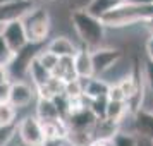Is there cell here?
Instances as JSON below:
<instances>
[{"label": "cell", "mask_w": 153, "mask_h": 146, "mask_svg": "<svg viewBox=\"0 0 153 146\" xmlns=\"http://www.w3.org/2000/svg\"><path fill=\"white\" fill-rule=\"evenodd\" d=\"M71 22L84 48L95 50L102 47V42L105 38V26L100 21V17H95L86 10H72Z\"/></svg>", "instance_id": "cell-1"}, {"label": "cell", "mask_w": 153, "mask_h": 146, "mask_svg": "<svg viewBox=\"0 0 153 146\" xmlns=\"http://www.w3.org/2000/svg\"><path fill=\"white\" fill-rule=\"evenodd\" d=\"M153 16V5H134L129 2H122L120 5L105 12L100 21L105 28H124L136 22H145Z\"/></svg>", "instance_id": "cell-2"}, {"label": "cell", "mask_w": 153, "mask_h": 146, "mask_svg": "<svg viewBox=\"0 0 153 146\" xmlns=\"http://www.w3.org/2000/svg\"><path fill=\"white\" fill-rule=\"evenodd\" d=\"M22 24L28 36V43L40 47L48 40V35L52 31V17L45 7L36 5L33 10H29L22 17Z\"/></svg>", "instance_id": "cell-3"}, {"label": "cell", "mask_w": 153, "mask_h": 146, "mask_svg": "<svg viewBox=\"0 0 153 146\" xmlns=\"http://www.w3.org/2000/svg\"><path fill=\"white\" fill-rule=\"evenodd\" d=\"M17 132L16 136H19L21 143L24 146H43L45 145V134H43V125L42 122L33 115H24L19 120H16Z\"/></svg>", "instance_id": "cell-4"}, {"label": "cell", "mask_w": 153, "mask_h": 146, "mask_svg": "<svg viewBox=\"0 0 153 146\" xmlns=\"http://www.w3.org/2000/svg\"><path fill=\"white\" fill-rule=\"evenodd\" d=\"M90 52H91V62H93L95 77L108 72L122 59V52L119 48H110V47H100V48L90 50Z\"/></svg>", "instance_id": "cell-5"}, {"label": "cell", "mask_w": 153, "mask_h": 146, "mask_svg": "<svg viewBox=\"0 0 153 146\" xmlns=\"http://www.w3.org/2000/svg\"><path fill=\"white\" fill-rule=\"evenodd\" d=\"M0 36L4 38V42L7 43V47L10 48V52L14 55L28 45V36H26V31H24L22 19L21 21H12V22H7V24H2Z\"/></svg>", "instance_id": "cell-6"}, {"label": "cell", "mask_w": 153, "mask_h": 146, "mask_svg": "<svg viewBox=\"0 0 153 146\" xmlns=\"http://www.w3.org/2000/svg\"><path fill=\"white\" fill-rule=\"evenodd\" d=\"M36 102L35 88L28 84L26 81H12L10 91H9V103L19 112L22 108H28L31 103Z\"/></svg>", "instance_id": "cell-7"}, {"label": "cell", "mask_w": 153, "mask_h": 146, "mask_svg": "<svg viewBox=\"0 0 153 146\" xmlns=\"http://www.w3.org/2000/svg\"><path fill=\"white\" fill-rule=\"evenodd\" d=\"M36 4L33 0H21L16 4H9V5H2L0 7V26L7 24L12 21H21L29 10H33Z\"/></svg>", "instance_id": "cell-8"}, {"label": "cell", "mask_w": 153, "mask_h": 146, "mask_svg": "<svg viewBox=\"0 0 153 146\" xmlns=\"http://www.w3.org/2000/svg\"><path fill=\"white\" fill-rule=\"evenodd\" d=\"M74 60V70H76L77 79H91L95 77V70H93V62H91V52L88 48H77V52L72 57Z\"/></svg>", "instance_id": "cell-9"}, {"label": "cell", "mask_w": 153, "mask_h": 146, "mask_svg": "<svg viewBox=\"0 0 153 146\" xmlns=\"http://www.w3.org/2000/svg\"><path fill=\"white\" fill-rule=\"evenodd\" d=\"M132 127H134L136 136L153 139V112L143 110V108L134 112V115H132Z\"/></svg>", "instance_id": "cell-10"}, {"label": "cell", "mask_w": 153, "mask_h": 146, "mask_svg": "<svg viewBox=\"0 0 153 146\" xmlns=\"http://www.w3.org/2000/svg\"><path fill=\"white\" fill-rule=\"evenodd\" d=\"M45 48L50 53H53L57 59H64V57H74V53L77 52V47L72 43V40H69L67 36H55L52 38Z\"/></svg>", "instance_id": "cell-11"}, {"label": "cell", "mask_w": 153, "mask_h": 146, "mask_svg": "<svg viewBox=\"0 0 153 146\" xmlns=\"http://www.w3.org/2000/svg\"><path fill=\"white\" fill-rule=\"evenodd\" d=\"M83 81V96L86 100H98V98H107L108 86L103 79L91 77V79H81Z\"/></svg>", "instance_id": "cell-12"}, {"label": "cell", "mask_w": 153, "mask_h": 146, "mask_svg": "<svg viewBox=\"0 0 153 146\" xmlns=\"http://www.w3.org/2000/svg\"><path fill=\"white\" fill-rule=\"evenodd\" d=\"M35 117L45 124L50 120H57L62 119L60 113L57 110V105L53 100H45V98H36V107H35Z\"/></svg>", "instance_id": "cell-13"}, {"label": "cell", "mask_w": 153, "mask_h": 146, "mask_svg": "<svg viewBox=\"0 0 153 146\" xmlns=\"http://www.w3.org/2000/svg\"><path fill=\"white\" fill-rule=\"evenodd\" d=\"M52 76L57 77V79L62 81V83H69L72 79H77L76 70H74V60H72V57L59 59L55 69L52 70Z\"/></svg>", "instance_id": "cell-14"}, {"label": "cell", "mask_w": 153, "mask_h": 146, "mask_svg": "<svg viewBox=\"0 0 153 146\" xmlns=\"http://www.w3.org/2000/svg\"><path fill=\"white\" fill-rule=\"evenodd\" d=\"M129 112L126 102H107V107H105V120H108L112 124L119 125L120 120L126 117V113Z\"/></svg>", "instance_id": "cell-15"}, {"label": "cell", "mask_w": 153, "mask_h": 146, "mask_svg": "<svg viewBox=\"0 0 153 146\" xmlns=\"http://www.w3.org/2000/svg\"><path fill=\"white\" fill-rule=\"evenodd\" d=\"M28 76L31 77L33 88L36 90V88H40V86H43V84L47 83L50 77H52V74L36 60V57H35V59L31 60V64H29V67H28Z\"/></svg>", "instance_id": "cell-16"}, {"label": "cell", "mask_w": 153, "mask_h": 146, "mask_svg": "<svg viewBox=\"0 0 153 146\" xmlns=\"http://www.w3.org/2000/svg\"><path fill=\"white\" fill-rule=\"evenodd\" d=\"M36 60L42 64V65H43L47 70H48L50 74H52V70L55 69L57 62H59V59H57L53 53H50L48 50L45 48V47H43V48H40V52L36 53Z\"/></svg>", "instance_id": "cell-17"}, {"label": "cell", "mask_w": 153, "mask_h": 146, "mask_svg": "<svg viewBox=\"0 0 153 146\" xmlns=\"http://www.w3.org/2000/svg\"><path fill=\"white\" fill-rule=\"evenodd\" d=\"M17 119V110L12 105L9 103H0V125H7V124H16Z\"/></svg>", "instance_id": "cell-18"}, {"label": "cell", "mask_w": 153, "mask_h": 146, "mask_svg": "<svg viewBox=\"0 0 153 146\" xmlns=\"http://www.w3.org/2000/svg\"><path fill=\"white\" fill-rule=\"evenodd\" d=\"M110 146H136V136L129 132L117 131L110 139Z\"/></svg>", "instance_id": "cell-19"}, {"label": "cell", "mask_w": 153, "mask_h": 146, "mask_svg": "<svg viewBox=\"0 0 153 146\" xmlns=\"http://www.w3.org/2000/svg\"><path fill=\"white\" fill-rule=\"evenodd\" d=\"M17 127L16 124H7V125H0V146H9L10 141L14 139Z\"/></svg>", "instance_id": "cell-20"}, {"label": "cell", "mask_w": 153, "mask_h": 146, "mask_svg": "<svg viewBox=\"0 0 153 146\" xmlns=\"http://www.w3.org/2000/svg\"><path fill=\"white\" fill-rule=\"evenodd\" d=\"M107 102H126V96L122 90L119 88V84H110L108 91H107Z\"/></svg>", "instance_id": "cell-21"}, {"label": "cell", "mask_w": 153, "mask_h": 146, "mask_svg": "<svg viewBox=\"0 0 153 146\" xmlns=\"http://www.w3.org/2000/svg\"><path fill=\"white\" fill-rule=\"evenodd\" d=\"M14 59V53L10 52V48L7 47V43L4 42V38L0 36V64L4 65H9Z\"/></svg>", "instance_id": "cell-22"}, {"label": "cell", "mask_w": 153, "mask_h": 146, "mask_svg": "<svg viewBox=\"0 0 153 146\" xmlns=\"http://www.w3.org/2000/svg\"><path fill=\"white\" fill-rule=\"evenodd\" d=\"M9 83H12V76H10L9 65L0 64V84H9Z\"/></svg>", "instance_id": "cell-23"}, {"label": "cell", "mask_w": 153, "mask_h": 146, "mask_svg": "<svg viewBox=\"0 0 153 146\" xmlns=\"http://www.w3.org/2000/svg\"><path fill=\"white\" fill-rule=\"evenodd\" d=\"M9 91H10V83L0 84V103H7L9 102Z\"/></svg>", "instance_id": "cell-24"}, {"label": "cell", "mask_w": 153, "mask_h": 146, "mask_svg": "<svg viewBox=\"0 0 153 146\" xmlns=\"http://www.w3.org/2000/svg\"><path fill=\"white\" fill-rule=\"evenodd\" d=\"M145 50H146V57H148V62L153 64V36H150L145 43Z\"/></svg>", "instance_id": "cell-25"}, {"label": "cell", "mask_w": 153, "mask_h": 146, "mask_svg": "<svg viewBox=\"0 0 153 146\" xmlns=\"http://www.w3.org/2000/svg\"><path fill=\"white\" fill-rule=\"evenodd\" d=\"M146 81H148V86L153 93V64L148 62L146 64Z\"/></svg>", "instance_id": "cell-26"}, {"label": "cell", "mask_w": 153, "mask_h": 146, "mask_svg": "<svg viewBox=\"0 0 153 146\" xmlns=\"http://www.w3.org/2000/svg\"><path fill=\"white\" fill-rule=\"evenodd\" d=\"M136 146H153V139L136 136Z\"/></svg>", "instance_id": "cell-27"}, {"label": "cell", "mask_w": 153, "mask_h": 146, "mask_svg": "<svg viewBox=\"0 0 153 146\" xmlns=\"http://www.w3.org/2000/svg\"><path fill=\"white\" fill-rule=\"evenodd\" d=\"M126 2L134 5H153V0H126Z\"/></svg>", "instance_id": "cell-28"}, {"label": "cell", "mask_w": 153, "mask_h": 146, "mask_svg": "<svg viewBox=\"0 0 153 146\" xmlns=\"http://www.w3.org/2000/svg\"><path fill=\"white\" fill-rule=\"evenodd\" d=\"M145 24H146V29L150 31V36H153V16L152 17H148L145 21Z\"/></svg>", "instance_id": "cell-29"}, {"label": "cell", "mask_w": 153, "mask_h": 146, "mask_svg": "<svg viewBox=\"0 0 153 146\" xmlns=\"http://www.w3.org/2000/svg\"><path fill=\"white\" fill-rule=\"evenodd\" d=\"M16 2H21V0H0V7L2 5H9V4H16Z\"/></svg>", "instance_id": "cell-30"}, {"label": "cell", "mask_w": 153, "mask_h": 146, "mask_svg": "<svg viewBox=\"0 0 153 146\" xmlns=\"http://www.w3.org/2000/svg\"><path fill=\"white\" fill-rule=\"evenodd\" d=\"M42 2H53V0H42Z\"/></svg>", "instance_id": "cell-31"}, {"label": "cell", "mask_w": 153, "mask_h": 146, "mask_svg": "<svg viewBox=\"0 0 153 146\" xmlns=\"http://www.w3.org/2000/svg\"><path fill=\"white\" fill-rule=\"evenodd\" d=\"M124 2H126V0H124Z\"/></svg>", "instance_id": "cell-32"}]
</instances>
